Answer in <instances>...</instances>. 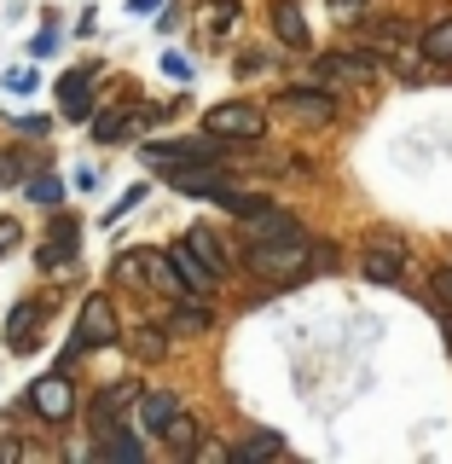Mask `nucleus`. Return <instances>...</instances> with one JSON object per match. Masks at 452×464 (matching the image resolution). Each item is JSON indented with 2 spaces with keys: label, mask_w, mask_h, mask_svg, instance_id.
<instances>
[{
  "label": "nucleus",
  "mask_w": 452,
  "mask_h": 464,
  "mask_svg": "<svg viewBox=\"0 0 452 464\" xmlns=\"http://www.w3.org/2000/svg\"><path fill=\"white\" fill-rule=\"evenodd\" d=\"M111 343H122V325H116V308L105 302V290H93V296L82 302V314H76V337H70L64 360L87 354V348H111Z\"/></svg>",
  "instance_id": "f257e3e1"
},
{
  "label": "nucleus",
  "mask_w": 452,
  "mask_h": 464,
  "mask_svg": "<svg viewBox=\"0 0 452 464\" xmlns=\"http://www.w3.org/2000/svg\"><path fill=\"white\" fill-rule=\"evenodd\" d=\"M116 279L122 285H134V279H145L151 290H168V296H186V279H180V267H174V256H163V250H128V256H116Z\"/></svg>",
  "instance_id": "f03ea898"
},
{
  "label": "nucleus",
  "mask_w": 452,
  "mask_h": 464,
  "mask_svg": "<svg viewBox=\"0 0 452 464\" xmlns=\"http://www.w3.org/2000/svg\"><path fill=\"white\" fill-rule=\"evenodd\" d=\"M226 145L221 134H203V140H168V145H139V163L168 174V169H186V163H221Z\"/></svg>",
  "instance_id": "7ed1b4c3"
},
{
  "label": "nucleus",
  "mask_w": 452,
  "mask_h": 464,
  "mask_svg": "<svg viewBox=\"0 0 452 464\" xmlns=\"http://www.w3.org/2000/svg\"><path fill=\"white\" fill-rule=\"evenodd\" d=\"M250 267L267 273V279H296V273L308 267V232H296V238H261V244H250Z\"/></svg>",
  "instance_id": "20e7f679"
},
{
  "label": "nucleus",
  "mask_w": 452,
  "mask_h": 464,
  "mask_svg": "<svg viewBox=\"0 0 452 464\" xmlns=\"http://www.w3.org/2000/svg\"><path fill=\"white\" fill-rule=\"evenodd\" d=\"M203 134H221V140H261L267 134V116H261L250 99H226V105H215L209 116H203Z\"/></svg>",
  "instance_id": "39448f33"
},
{
  "label": "nucleus",
  "mask_w": 452,
  "mask_h": 464,
  "mask_svg": "<svg viewBox=\"0 0 452 464\" xmlns=\"http://www.w3.org/2000/svg\"><path fill=\"white\" fill-rule=\"evenodd\" d=\"M29 412L41 418V424H64L70 412H76V389H70L64 372H47L29 383Z\"/></svg>",
  "instance_id": "423d86ee"
},
{
  "label": "nucleus",
  "mask_w": 452,
  "mask_h": 464,
  "mask_svg": "<svg viewBox=\"0 0 452 464\" xmlns=\"http://www.w3.org/2000/svg\"><path fill=\"white\" fill-rule=\"evenodd\" d=\"M279 111H284V116H296V122L325 128L331 116H337V99H331L325 87H284V93H279Z\"/></svg>",
  "instance_id": "0eeeda50"
},
{
  "label": "nucleus",
  "mask_w": 452,
  "mask_h": 464,
  "mask_svg": "<svg viewBox=\"0 0 452 464\" xmlns=\"http://www.w3.org/2000/svg\"><path fill=\"white\" fill-rule=\"evenodd\" d=\"M93 82H99V64H87V70H70V76L58 82V105H64V116H70V122L93 116Z\"/></svg>",
  "instance_id": "6e6552de"
},
{
  "label": "nucleus",
  "mask_w": 452,
  "mask_h": 464,
  "mask_svg": "<svg viewBox=\"0 0 452 464\" xmlns=\"http://www.w3.org/2000/svg\"><path fill=\"white\" fill-rule=\"evenodd\" d=\"M41 319H47L41 302H18V308L6 314V348L12 354H29V348L41 343Z\"/></svg>",
  "instance_id": "1a4fd4ad"
},
{
  "label": "nucleus",
  "mask_w": 452,
  "mask_h": 464,
  "mask_svg": "<svg viewBox=\"0 0 452 464\" xmlns=\"http://www.w3.org/2000/svg\"><path fill=\"white\" fill-rule=\"evenodd\" d=\"M168 256H174V267H180V279H186V296H209V290L221 285V273H215V267H209V261H203V256H197L186 238L174 244Z\"/></svg>",
  "instance_id": "9d476101"
},
{
  "label": "nucleus",
  "mask_w": 452,
  "mask_h": 464,
  "mask_svg": "<svg viewBox=\"0 0 452 464\" xmlns=\"http://www.w3.org/2000/svg\"><path fill=\"white\" fill-rule=\"evenodd\" d=\"M168 186H174V192H186V198H215L232 180L215 163H186V169H168Z\"/></svg>",
  "instance_id": "9b49d317"
},
{
  "label": "nucleus",
  "mask_w": 452,
  "mask_h": 464,
  "mask_svg": "<svg viewBox=\"0 0 452 464\" xmlns=\"http://www.w3.org/2000/svg\"><path fill=\"white\" fill-rule=\"evenodd\" d=\"M76 215H58L53 221V232H47V244H41V267H70V261H76Z\"/></svg>",
  "instance_id": "f8f14e48"
},
{
  "label": "nucleus",
  "mask_w": 452,
  "mask_h": 464,
  "mask_svg": "<svg viewBox=\"0 0 452 464\" xmlns=\"http://www.w3.org/2000/svg\"><path fill=\"white\" fill-rule=\"evenodd\" d=\"M360 273H366L371 285H400V279H406V256H400V244H371L366 261H360Z\"/></svg>",
  "instance_id": "ddd939ff"
},
{
  "label": "nucleus",
  "mask_w": 452,
  "mask_h": 464,
  "mask_svg": "<svg viewBox=\"0 0 452 464\" xmlns=\"http://www.w3.org/2000/svg\"><path fill=\"white\" fill-rule=\"evenodd\" d=\"M174 412H180V401H174V395H163V389H145V395H139V412H134V430L139 435H163Z\"/></svg>",
  "instance_id": "4468645a"
},
{
  "label": "nucleus",
  "mask_w": 452,
  "mask_h": 464,
  "mask_svg": "<svg viewBox=\"0 0 452 464\" xmlns=\"http://www.w3.org/2000/svg\"><path fill=\"white\" fill-rule=\"evenodd\" d=\"M244 227H250V244H261V238H296V232H302L296 215L273 209V203H261L255 215H244Z\"/></svg>",
  "instance_id": "2eb2a0df"
},
{
  "label": "nucleus",
  "mask_w": 452,
  "mask_h": 464,
  "mask_svg": "<svg viewBox=\"0 0 452 464\" xmlns=\"http://www.w3.org/2000/svg\"><path fill=\"white\" fill-rule=\"evenodd\" d=\"M122 348L139 360V366H151V360L168 354V325H163V331H157V325H134V331L122 337Z\"/></svg>",
  "instance_id": "dca6fc26"
},
{
  "label": "nucleus",
  "mask_w": 452,
  "mask_h": 464,
  "mask_svg": "<svg viewBox=\"0 0 452 464\" xmlns=\"http://www.w3.org/2000/svg\"><path fill=\"white\" fill-rule=\"evenodd\" d=\"M209 325H215V314L203 308V296H186L180 308L168 314V331H174V337H203Z\"/></svg>",
  "instance_id": "f3484780"
},
{
  "label": "nucleus",
  "mask_w": 452,
  "mask_h": 464,
  "mask_svg": "<svg viewBox=\"0 0 452 464\" xmlns=\"http://www.w3.org/2000/svg\"><path fill=\"white\" fill-rule=\"evenodd\" d=\"M273 29H279V41L284 47H308V24H302V6L296 0H279V6H273Z\"/></svg>",
  "instance_id": "a211bd4d"
},
{
  "label": "nucleus",
  "mask_w": 452,
  "mask_h": 464,
  "mask_svg": "<svg viewBox=\"0 0 452 464\" xmlns=\"http://www.w3.org/2000/svg\"><path fill=\"white\" fill-rule=\"evenodd\" d=\"M232 459H238V464H250V459H284V435H273V430H250L238 447H232Z\"/></svg>",
  "instance_id": "6ab92c4d"
},
{
  "label": "nucleus",
  "mask_w": 452,
  "mask_h": 464,
  "mask_svg": "<svg viewBox=\"0 0 452 464\" xmlns=\"http://www.w3.org/2000/svg\"><path fill=\"white\" fill-rule=\"evenodd\" d=\"M186 244H192V250H197L203 261H209V267L221 273V279L232 273V256L221 250V232H215V227H192V232H186Z\"/></svg>",
  "instance_id": "aec40b11"
},
{
  "label": "nucleus",
  "mask_w": 452,
  "mask_h": 464,
  "mask_svg": "<svg viewBox=\"0 0 452 464\" xmlns=\"http://www.w3.org/2000/svg\"><path fill=\"white\" fill-rule=\"evenodd\" d=\"M418 53H424L429 64H452V18H435L424 35H418Z\"/></svg>",
  "instance_id": "412c9836"
},
{
  "label": "nucleus",
  "mask_w": 452,
  "mask_h": 464,
  "mask_svg": "<svg viewBox=\"0 0 452 464\" xmlns=\"http://www.w3.org/2000/svg\"><path fill=\"white\" fill-rule=\"evenodd\" d=\"M163 441L174 447V453H197V447H203V424H197L192 412H174L168 430H163Z\"/></svg>",
  "instance_id": "4be33fe9"
},
{
  "label": "nucleus",
  "mask_w": 452,
  "mask_h": 464,
  "mask_svg": "<svg viewBox=\"0 0 452 464\" xmlns=\"http://www.w3.org/2000/svg\"><path fill=\"white\" fill-rule=\"evenodd\" d=\"M24 192L35 198V203H47V209H58V198H64V180H58V174H35Z\"/></svg>",
  "instance_id": "5701e85b"
},
{
  "label": "nucleus",
  "mask_w": 452,
  "mask_h": 464,
  "mask_svg": "<svg viewBox=\"0 0 452 464\" xmlns=\"http://www.w3.org/2000/svg\"><path fill=\"white\" fill-rule=\"evenodd\" d=\"M53 47H58V24H47L35 41H29V58H53Z\"/></svg>",
  "instance_id": "b1692460"
},
{
  "label": "nucleus",
  "mask_w": 452,
  "mask_h": 464,
  "mask_svg": "<svg viewBox=\"0 0 452 464\" xmlns=\"http://www.w3.org/2000/svg\"><path fill=\"white\" fill-rule=\"evenodd\" d=\"M435 302H441V308H452V267H435Z\"/></svg>",
  "instance_id": "393cba45"
},
{
  "label": "nucleus",
  "mask_w": 452,
  "mask_h": 464,
  "mask_svg": "<svg viewBox=\"0 0 452 464\" xmlns=\"http://www.w3.org/2000/svg\"><path fill=\"white\" fill-rule=\"evenodd\" d=\"M12 128H18V134H29V140H41V134H47V116H18V122H12Z\"/></svg>",
  "instance_id": "a878e982"
},
{
  "label": "nucleus",
  "mask_w": 452,
  "mask_h": 464,
  "mask_svg": "<svg viewBox=\"0 0 452 464\" xmlns=\"http://www.w3.org/2000/svg\"><path fill=\"white\" fill-rule=\"evenodd\" d=\"M24 174H29L24 157H0V180H24Z\"/></svg>",
  "instance_id": "bb28decb"
},
{
  "label": "nucleus",
  "mask_w": 452,
  "mask_h": 464,
  "mask_svg": "<svg viewBox=\"0 0 452 464\" xmlns=\"http://www.w3.org/2000/svg\"><path fill=\"white\" fill-rule=\"evenodd\" d=\"M24 238V232H18V221H12V215H6V221H0V256H6L12 250V244H18Z\"/></svg>",
  "instance_id": "cd10ccee"
},
{
  "label": "nucleus",
  "mask_w": 452,
  "mask_h": 464,
  "mask_svg": "<svg viewBox=\"0 0 452 464\" xmlns=\"http://www.w3.org/2000/svg\"><path fill=\"white\" fill-rule=\"evenodd\" d=\"M6 87H12V93H29V87H35V76H29V70H6Z\"/></svg>",
  "instance_id": "c85d7f7f"
},
{
  "label": "nucleus",
  "mask_w": 452,
  "mask_h": 464,
  "mask_svg": "<svg viewBox=\"0 0 452 464\" xmlns=\"http://www.w3.org/2000/svg\"><path fill=\"white\" fill-rule=\"evenodd\" d=\"M139 198H145V186H134V192H122V203H116V209L105 215V221H116V215H128V209H134V203H139Z\"/></svg>",
  "instance_id": "c756f323"
},
{
  "label": "nucleus",
  "mask_w": 452,
  "mask_h": 464,
  "mask_svg": "<svg viewBox=\"0 0 452 464\" xmlns=\"http://www.w3.org/2000/svg\"><path fill=\"white\" fill-rule=\"evenodd\" d=\"M163 70H168V76H180V82H186V76H192V64H186V58H180V53H168V58H163Z\"/></svg>",
  "instance_id": "7c9ffc66"
},
{
  "label": "nucleus",
  "mask_w": 452,
  "mask_h": 464,
  "mask_svg": "<svg viewBox=\"0 0 452 464\" xmlns=\"http://www.w3.org/2000/svg\"><path fill=\"white\" fill-rule=\"evenodd\" d=\"M157 6H163V0H128V12H139V18H151Z\"/></svg>",
  "instance_id": "2f4dec72"
},
{
  "label": "nucleus",
  "mask_w": 452,
  "mask_h": 464,
  "mask_svg": "<svg viewBox=\"0 0 452 464\" xmlns=\"http://www.w3.org/2000/svg\"><path fill=\"white\" fill-rule=\"evenodd\" d=\"M354 6H366V0H331V12H354Z\"/></svg>",
  "instance_id": "473e14b6"
},
{
  "label": "nucleus",
  "mask_w": 452,
  "mask_h": 464,
  "mask_svg": "<svg viewBox=\"0 0 452 464\" xmlns=\"http://www.w3.org/2000/svg\"><path fill=\"white\" fill-rule=\"evenodd\" d=\"M441 331H447V354H452V314H447V325H441Z\"/></svg>",
  "instance_id": "72a5a7b5"
}]
</instances>
